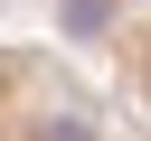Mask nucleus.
<instances>
[{
    "mask_svg": "<svg viewBox=\"0 0 151 141\" xmlns=\"http://www.w3.org/2000/svg\"><path fill=\"white\" fill-rule=\"evenodd\" d=\"M0 141H151V113L66 47H0Z\"/></svg>",
    "mask_w": 151,
    "mask_h": 141,
    "instance_id": "1",
    "label": "nucleus"
},
{
    "mask_svg": "<svg viewBox=\"0 0 151 141\" xmlns=\"http://www.w3.org/2000/svg\"><path fill=\"white\" fill-rule=\"evenodd\" d=\"M57 47L94 66L132 113H151V0H38Z\"/></svg>",
    "mask_w": 151,
    "mask_h": 141,
    "instance_id": "2",
    "label": "nucleus"
}]
</instances>
